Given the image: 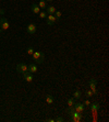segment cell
<instances>
[{
	"mask_svg": "<svg viewBox=\"0 0 109 122\" xmlns=\"http://www.w3.org/2000/svg\"><path fill=\"white\" fill-rule=\"evenodd\" d=\"M67 113L71 117V121L78 122V121H81V120L83 119V113H80V112L75 111L74 109H73V107L67 109Z\"/></svg>",
	"mask_w": 109,
	"mask_h": 122,
	"instance_id": "obj_1",
	"label": "cell"
},
{
	"mask_svg": "<svg viewBox=\"0 0 109 122\" xmlns=\"http://www.w3.org/2000/svg\"><path fill=\"white\" fill-rule=\"evenodd\" d=\"M33 58L37 64H42V63L44 62V60H45V55H44V53H42V52H34Z\"/></svg>",
	"mask_w": 109,
	"mask_h": 122,
	"instance_id": "obj_2",
	"label": "cell"
},
{
	"mask_svg": "<svg viewBox=\"0 0 109 122\" xmlns=\"http://www.w3.org/2000/svg\"><path fill=\"white\" fill-rule=\"evenodd\" d=\"M9 28H10L9 21L6 18H0V30L1 31H7Z\"/></svg>",
	"mask_w": 109,
	"mask_h": 122,
	"instance_id": "obj_3",
	"label": "cell"
},
{
	"mask_svg": "<svg viewBox=\"0 0 109 122\" xmlns=\"http://www.w3.org/2000/svg\"><path fill=\"white\" fill-rule=\"evenodd\" d=\"M28 69V65H26V64H24V63H21V64H17V71H19V73H21V74H24V73H26Z\"/></svg>",
	"mask_w": 109,
	"mask_h": 122,
	"instance_id": "obj_4",
	"label": "cell"
},
{
	"mask_svg": "<svg viewBox=\"0 0 109 122\" xmlns=\"http://www.w3.org/2000/svg\"><path fill=\"white\" fill-rule=\"evenodd\" d=\"M73 109L75 111H78V112H80V113H84V111H85V106L83 105V103H74L73 105Z\"/></svg>",
	"mask_w": 109,
	"mask_h": 122,
	"instance_id": "obj_5",
	"label": "cell"
},
{
	"mask_svg": "<svg viewBox=\"0 0 109 122\" xmlns=\"http://www.w3.org/2000/svg\"><path fill=\"white\" fill-rule=\"evenodd\" d=\"M90 89L93 91V94L94 95H97V89H96V84H97V80L95 78H93V79L90 80Z\"/></svg>",
	"mask_w": 109,
	"mask_h": 122,
	"instance_id": "obj_6",
	"label": "cell"
},
{
	"mask_svg": "<svg viewBox=\"0 0 109 122\" xmlns=\"http://www.w3.org/2000/svg\"><path fill=\"white\" fill-rule=\"evenodd\" d=\"M26 31H27L28 34H34L35 32H36V24L30 23V24L26 26Z\"/></svg>",
	"mask_w": 109,
	"mask_h": 122,
	"instance_id": "obj_7",
	"label": "cell"
},
{
	"mask_svg": "<svg viewBox=\"0 0 109 122\" xmlns=\"http://www.w3.org/2000/svg\"><path fill=\"white\" fill-rule=\"evenodd\" d=\"M46 19H47V24L48 25H52V24H55L56 21H57L56 17H55L53 14H48Z\"/></svg>",
	"mask_w": 109,
	"mask_h": 122,
	"instance_id": "obj_8",
	"label": "cell"
},
{
	"mask_svg": "<svg viewBox=\"0 0 109 122\" xmlns=\"http://www.w3.org/2000/svg\"><path fill=\"white\" fill-rule=\"evenodd\" d=\"M23 79L27 82H32L33 81V75H32L30 71H26V73L23 74Z\"/></svg>",
	"mask_w": 109,
	"mask_h": 122,
	"instance_id": "obj_9",
	"label": "cell"
},
{
	"mask_svg": "<svg viewBox=\"0 0 109 122\" xmlns=\"http://www.w3.org/2000/svg\"><path fill=\"white\" fill-rule=\"evenodd\" d=\"M90 107H91V110H92L93 112H96L97 110L100 109V105H99L98 102H93V103L90 105Z\"/></svg>",
	"mask_w": 109,
	"mask_h": 122,
	"instance_id": "obj_10",
	"label": "cell"
},
{
	"mask_svg": "<svg viewBox=\"0 0 109 122\" xmlns=\"http://www.w3.org/2000/svg\"><path fill=\"white\" fill-rule=\"evenodd\" d=\"M37 71H38V68H37V66L35 65V64H30V65H28L27 71H30L31 74H34V73H36Z\"/></svg>",
	"mask_w": 109,
	"mask_h": 122,
	"instance_id": "obj_11",
	"label": "cell"
},
{
	"mask_svg": "<svg viewBox=\"0 0 109 122\" xmlns=\"http://www.w3.org/2000/svg\"><path fill=\"white\" fill-rule=\"evenodd\" d=\"M31 9H32V12L35 13V14H38L39 12H40V8H39L38 5H36V3H33L32 7H31Z\"/></svg>",
	"mask_w": 109,
	"mask_h": 122,
	"instance_id": "obj_12",
	"label": "cell"
},
{
	"mask_svg": "<svg viewBox=\"0 0 109 122\" xmlns=\"http://www.w3.org/2000/svg\"><path fill=\"white\" fill-rule=\"evenodd\" d=\"M56 11H57V10H56V8H55L53 6H49V7H47V9H46L47 14H53Z\"/></svg>",
	"mask_w": 109,
	"mask_h": 122,
	"instance_id": "obj_13",
	"label": "cell"
},
{
	"mask_svg": "<svg viewBox=\"0 0 109 122\" xmlns=\"http://www.w3.org/2000/svg\"><path fill=\"white\" fill-rule=\"evenodd\" d=\"M53 101H55V98H53L51 95H47V96H46V102H47L48 105L53 103Z\"/></svg>",
	"mask_w": 109,
	"mask_h": 122,
	"instance_id": "obj_14",
	"label": "cell"
},
{
	"mask_svg": "<svg viewBox=\"0 0 109 122\" xmlns=\"http://www.w3.org/2000/svg\"><path fill=\"white\" fill-rule=\"evenodd\" d=\"M38 7L40 9H46V8H47V2H46L45 0H39Z\"/></svg>",
	"mask_w": 109,
	"mask_h": 122,
	"instance_id": "obj_15",
	"label": "cell"
},
{
	"mask_svg": "<svg viewBox=\"0 0 109 122\" xmlns=\"http://www.w3.org/2000/svg\"><path fill=\"white\" fill-rule=\"evenodd\" d=\"M73 98H74V99H80V98H81V91H78V90L74 91V92H73Z\"/></svg>",
	"mask_w": 109,
	"mask_h": 122,
	"instance_id": "obj_16",
	"label": "cell"
},
{
	"mask_svg": "<svg viewBox=\"0 0 109 122\" xmlns=\"http://www.w3.org/2000/svg\"><path fill=\"white\" fill-rule=\"evenodd\" d=\"M68 107L69 108H71V107H73V105L75 103V101H74V98H70V99H68Z\"/></svg>",
	"mask_w": 109,
	"mask_h": 122,
	"instance_id": "obj_17",
	"label": "cell"
},
{
	"mask_svg": "<svg viewBox=\"0 0 109 122\" xmlns=\"http://www.w3.org/2000/svg\"><path fill=\"white\" fill-rule=\"evenodd\" d=\"M38 14H39V17L42 18V19H46V18H47V15H48L47 12H45V11H40Z\"/></svg>",
	"mask_w": 109,
	"mask_h": 122,
	"instance_id": "obj_18",
	"label": "cell"
},
{
	"mask_svg": "<svg viewBox=\"0 0 109 122\" xmlns=\"http://www.w3.org/2000/svg\"><path fill=\"white\" fill-rule=\"evenodd\" d=\"M34 48L32 47V46H30V47H27V50H26V53H27L28 55H33V53H34Z\"/></svg>",
	"mask_w": 109,
	"mask_h": 122,
	"instance_id": "obj_19",
	"label": "cell"
},
{
	"mask_svg": "<svg viewBox=\"0 0 109 122\" xmlns=\"http://www.w3.org/2000/svg\"><path fill=\"white\" fill-rule=\"evenodd\" d=\"M53 15L56 17V19H57V20H59V19L61 18L62 13H61V12H60V11H56V12H55V13H53Z\"/></svg>",
	"mask_w": 109,
	"mask_h": 122,
	"instance_id": "obj_20",
	"label": "cell"
},
{
	"mask_svg": "<svg viewBox=\"0 0 109 122\" xmlns=\"http://www.w3.org/2000/svg\"><path fill=\"white\" fill-rule=\"evenodd\" d=\"M85 95H86V97H88V98H90V97H93V96H94V94H93V91L91 90V89H88V90L85 91Z\"/></svg>",
	"mask_w": 109,
	"mask_h": 122,
	"instance_id": "obj_21",
	"label": "cell"
},
{
	"mask_svg": "<svg viewBox=\"0 0 109 122\" xmlns=\"http://www.w3.org/2000/svg\"><path fill=\"white\" fill-rule=\"evenodd\" d=\"M83 105L84 106H85V107H86V106H90L91 105V101H90V100H84V101H83Z\"/></svg>",
	"mask_w": 109,
	"mask_h": 122,
	"instance_id": "obj_22",
	"label": "cell"
},
{
	"mask_svg": "<svg viewBox=\"0 0 109 122\" xmlns=\"http://www.w3.org/2000/svg\"><path fill=\"white\" fill-rule=\"evenodd\" d=\"M62 121H63V118H61V117H58V118L55 119V122H62Z\"/></svg>",
	"mask_w": 109,
	"mask_h": 122,
	"instance_id": "obj_23",
	"label": "cell"
},
{
	"mask_svg": "<svg viewBox=\"0 0 109 122\" xmlns=\"http://www.w3.org/2000/svg\"><path fill=\"white\" fill-rule=\"evenodd\" d=\"M47 121H49V122H55V119H47Z\"/></svg>",
	"mask_w": 109,
	"mask_h": 122,
	"instance_id": "obj_24",
	"label": "cell"
},
{
	"mask_svg": "<svg viewBox=\"0 0 109 122\" xmlns=\"http://www.w3.org/2000/svg\"><path fill=\"white\" fill-rule=\"evenodd\" d=\"M45 1H53V0H45Z\"/></svg>",
	"mask_w": 109,
	"mask_h": 122,
	"instance_id": "obj_25",
	"label": "cell"
}]
</instances>
